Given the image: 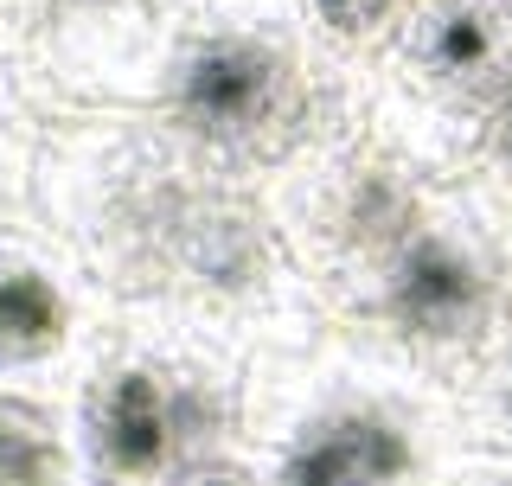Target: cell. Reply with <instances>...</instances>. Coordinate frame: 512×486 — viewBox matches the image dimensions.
<instances>
[{"label": "cell", "instance_id": "8", "mask_svg": "<svg viewBox=\"0 0 512 486\" xmlns=\"http://www.w3.org/2000/svg\"><path fill=\"white\" fill-rule=\"evenodd\" d=\"M448 391H455V410H461V423H468L480 455L512 461V301H506V314L493 320L487 346L474 352L468 371H461Z\"/></svg>", "mask_w": 512, "mask_h": 486}, {"label": "cell", "instance_id": "5", "mask_svg": "<svg viewBox=\"0 0 512 486\" xmlns=\"http://www.w3.org/2000/svg\"><path fill=\"white\" fill-rule=\"evenodd\" d=\"M237 384L186 359H122L84 397V461L96 486H180L224 461Z\"/></svg>", "mask_w": 512, "mask_h": 486}, {"label": "cell", "instance_id": "10", "mask_svg": "<svg viewBox=\"0 0 512 486\" xmlns=\"http://www.w3.org/2000/svg\"><path fill=\"white\" fill-rule=\"evenodd\" d=\"M0 486H64L58 423L32 397H0Z\"/></svg>", "mask_w": 512, "mask_h": 486}, {"label": "cell", "instance_id": "9", "mask_svg": "<svg viewBox=\"0 0 512 486\" xmlns=\"http://www.w3.org/2000/svg\"><path fill=\"white\" fill-rule=\"evenodd\" d=\"M295 7H301V20H308V32L346 64V71H372L378 52L397 39V26H404L410 0H295Z\"/></svg>", "mask_w": 512, "mask_h": 486}, {"label": "cell", "instance_id": "4", "mask_svg": "<svg viewBox=\"0 0 512 486\" xmlns=\"http://www.w3.org/2000/svg\"><path fill=\"white\" fill-rule=\"evenodd\" d=\"M448 435H468V423L455 391L423 371L333 378L282 435L269 486H423Z\"/></svg>", "mask_w": 512, "mask_h": 486}, {"label": "cell", "instance_id": "14", "mask_svg": "<svg viewBox=\"0 0 512 486\" xmlns=\"http://www.w3.org/2000/svg\"><path fill=\"white\" fill-rule=\"evenodd\" d=\"M493 7H506V13H512V0H493Z\"/></svg>", "mask_w": 512, "mask_h": 486}, {"label": "cell", "instance_id": "12", "mask_svg": "<svg viewBox=\"0 0 512 486\" xmlns=\"http://www.w3.org/2000/svg\"><path fill=\"white\" fill-rule=\"evenodd\" d=\"M180 486H256L237 461H212V467H199V474H186Z\"/></svg>", "mask_w": 512, "mask_h": 486}, {"label": "cell", "instance_id": "2", "mask_svg": "<svg viewBox=\"0 0 512 486\" xmlns=\"http://www.w3.org/2000/svg\"><path fill=\"white\" fill-rule=\"evenodd\" d=\"M512 301V218L468 180H448L404 243L333 288V314L391 365L455 384Z\"/></svg>", "mask_w": 512, "mask_h": 486}, {"label": "cell", "instance_id": "13", "mask_svg": "<svg viewBox=\"0 0 512 486\" xmlns=\"http://www.w3.org/2000/svg\"><path fill=\"white\" fill-rule=\"evenodd\" d=\"M480 486H512V461H487V474H480Z\"/></svg>", "mask_w": 512, "mask_h": 486}, {"label": "cell", "instance_id": "3", "mask_svg": "<svg viewBox=\"0 0 512 486\" xmlns=\"http://www.w3.org/2000/svg\"><path fill=\"white\" fill-rule=\"evenodd\" d=\"M372 71L384 90V109L372 116L378 135L442 180H468L480 128L512 71V13L493 0H410Z\"/></svg>", "mask_w": 512, "mask_h": 486}, {"label": "cell", "instance_id": "11", "mask_svg": "<svg viewBox=\"0 0 512 486\" xmlns=\"http://www.w3.org/2000/svg\"><path fill=\"white\" fill-rule=\"evenodd\" d=\"M468 186H480V192H487V199L512 218V71H506V84H500V103H493L487 128H480Z\"/></svg>", "mask_w": 512, "mask_h": 486}, {"label": "cell", "instance_id": "6", "mask_svg": "<svg viewBox=\"0 0 512 486\" xmlns=\"http://www.w3.org/2000/svg\"><path fill=\"white\" fill-rule=\"evenodd\" d=\"M160 263H167L199 301L212 307H269L288 288V250L276 212L250 199V192L224 180H180L173 199L160 205Z\"/></svg>", "mask_w": 512, "mask_h": 486}, {"label": "cell", "instance_id": "1", "mask_svg": "<svg viewBox=\"0 0 512 486\" xmlns=\"http://www.w3.org/2000/svg\"><path fill=\"white\" fill-rule=\"evenodd\" d=\"M167 116L224 173H282L352 135V71L308 32L301 7L212 13L167 58Z\"/></svg>", "mask_w": 512, "mask_h": 486}, {"label": "cell", "instance_id": "7", "mask_svg": "<svg viewBox=\"0 0 512 486\" xmlns=\"http://www.w3.org/2000/svg\"><path fill=\"white\" fill-rule=\"evenodd\" d=\"M71 339V295L32 263H0V365H45Z\"/></svg>", "mask_w": 512, "mask_h": 486}]
</instances>
